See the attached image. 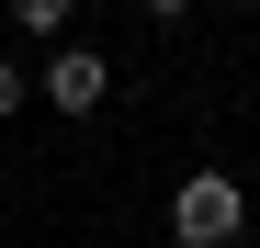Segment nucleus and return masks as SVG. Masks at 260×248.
<instances>
[{"mask_svg":"<svg viewBox=\"0 0 260 248\" xmlns=\"http://www.w3.org/2000/svg\"><path fill=\"white\" fill-rule=\"evenodd\" d=\"M238 226H249V192H238L226 170H192L181 203H170V237H181V248H226Z\"/></svg>","mask_w":260,"mask_h":248,"instance_id":"nucleus-1","label":"nucleus"},{"mask_svg":"<svg viewBox=\"0 0 260 248\" xmlns=\"http://www.w3.org/2000/svg\"><path fill=\"white\" fill-rule=\"evenodd\" d=\"M34 91H46L57 113H102V102H113V57H91V46H57L46 68H34Z\"/></svg>","mask_w":260,"mask_h":248,"instance_id":"nucleus-2","label":"nucleus"},{"mask_svg":"<svg viewBox=\"0 0 260 248\" xmlns=\"http://www.w3.org/2000/svg\"><path fill=\"white\" fill-rule=\"evenodd\" d=\"M68 12H79V0H12V23H23V34H46V46L68 34Z\"/></svg>","mask_w":260,"mask_h":248,"instance_id":"nucleus-3","label":"nucleus"},{"mask_svg":"<svg viewBox=\"0 0 260 248\" xmlns=\"http://www.w3.org/2000/svg\"><path fill=\"white\" fill-rule=\"evenodd\" d=\"M23 102H34V68H12V57H0V124H12Z\"/></svg>","mask_w":260,"mask_h":248,"instance_id":"nucleus-4","label":"nucleus"},{"mask_svg":"<svg viewBox=\"0 0 260 248\" xmlns=\"http://www.w3.org/2000/svg\"><path fill=\"white\" fill-rule=\"evenodd\" d=\"M136 12H147V23H181V12H192V0H136Z\"/></svg>","mask_w":260,"mask_h":248,"instance_id":"nucleus-5","label":"nucleus"}]
</instances>
